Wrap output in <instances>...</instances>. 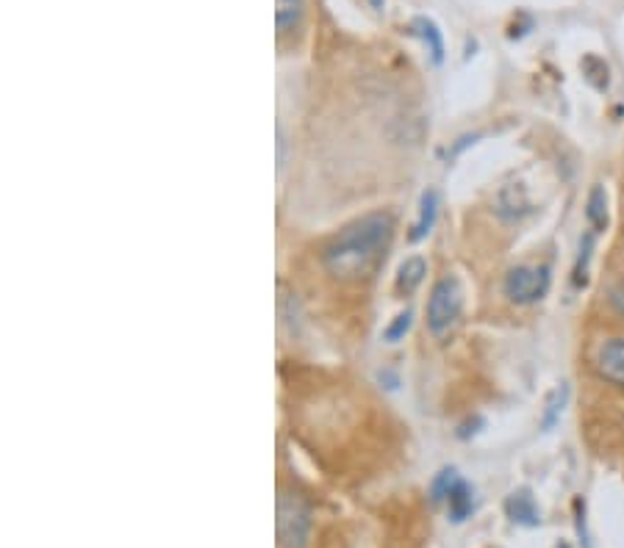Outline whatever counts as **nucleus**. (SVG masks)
Masks as SVG:
<instances>
[{
	"label": "nucleus",
	"instance_id": "nucleus-8",
	"mask_svg": "<svg viewBox=\"0 0 624 548\" xmlns=\"http://www.w3.org/2000/svg\"><path fill=\"white\" fill-rule=\"evenodd\" d=\"M436 217H439V192L436 188H428V192L422 194V203H419V219H417V224L411 228L408 242L411 244L422 242L424 235L433 230V224H436Z\"/></svg>",
	"mask_w": 624,
	"mask_h": 548
},
{
	"label": "nucleus",
	"instance_id": "nucleus-14",
	"mask_svg": "<svg viewBox=\"0 0 624 548\" xmlns=\"http://www.w3.org/2000/svg\"><path fill=\"white\" fill-rule=\"evenodd\" d=\"M595 230L591 233H586L580 239V255H577V264H575V275H572V280H575V285H586L588 283V260H591V253H595Z\"/></svg>",
	"mask_w": 624,
	"mask_h": 548
},
{
	"label": "nucleus",
	"instance_id": "nucleus-7",
	"mask_svg": "<svg viewBox=\"0 0 624 548\" xmlns=\"http://www.w3.org/2000/svg\"><path fill=\"white\" fill-rule=\"evenodd\" d=\"M447 510H449V521H453V524H464V521H467L475 512V488L467 483V479H458L455 488L449 490Z\"/></svg>",
	"mask_w": 624,
	"mask_h": 548
},
{
	"label": "nucleus",
	"instance_id": "nucleus-6",
	"mask_svg": "<svg viewBox=\"0 0 624 548\" xmlns=\"http://www.w3.org/2000/svg\"><path fill=\"white\" fill-rule=\"evenodd\" d=\"M505 515L519 526H539L541 524V510L530 490H516L505 499Z\"/></svg>",
	"mask_w": 624,
	"mask_h": 548
},
{
	"label": "nucleus",
	"instance_id": "nucleus-4",
	"mask_svg": "<svg viewBox=\"0 0 624 548\" xmlns=\"http://www.w3.org/2000/svg\"><path fill=\"white\" fill-rule=\"evenodd\" d=\"M550 266H516L505 275L503 291L516 305H533L550 291Z\"/></svg>",
	"mask_w": 624,
	"mask_h": 548
},
{
	"label": "nucleus",
	"instance_id": "nucleus-13",
	"mask_svg": "<svg viewBox=\"0 0 624 548\" xmlns=\"http://www.w3.org/2000/svg\"><path fill=\"white\" fill-rule=\"evenodd\" d=\"M569 399V386H561L552 391V397L547 399V410L544 418H541V429H552L557 422H561V413H564V404Z\"/></svg>",
	"mask_w": 624,
	"mask_h": 548
},
{
	"label": "nucleus",
	"instance_id": "nucleus-3",
	"mask_svg": "<svg viewBox=\"0 0 624 548\" xmlns=\"http://www.w3.org/2000/svg\"><path fill=\"white\" fill-rule=\"evenodd\" d=\"M464 307V294L461 285L455 278H442L431 291V300H428V327H431L433 336H447L455 327V321L461 319Z\"/></svg>",
	"mask_w": 624,
	"mask_h": 548
},
{
	"label": "nucleus",
	"instance_id": "nucleus-17",
	"mask_svg": "<svg viewBox=\"0 0 624 548\" xmlns=\"http://www.w3.org/2000/svg\"><path fill=\"white\" fill-rule=\"evenodd\" d=\"M370 3H372V9H377V12H381V9L386 7V0H370Z\"/></svg>",
	"mask_w": 624,
	"mask_h": 548
},
{
	"label": "nucleus",
	"instance_id": "nucleus-15",
	"mask_svg": "<svg viewBox=\"0 0 624 548\" xmlns=\"http://www.w3.org/2000/svg\"><path fill=\"white\" fill-rule=\"evenodd\" d=\"M461 479V474L455 468H442L436 474V479L431 483V499H433V504H442V501H447V496H449V490L455 488V483Z\"/></svg>",
	"mask_w": 624,
	"mask_h": 548
},
{
	"label": "nucleus",
	"instance_id": "nucleus-5",
	"mask_svg": "<svg viewBox=\"0 0 624 548\" xmlns=\"http://www.w3.org/2000/svg\"><path fill=\"white\" fill-rule=\"evenodd\" d=\"M597 368L611 386L624 388V338H611L600 346L597 355Z\"/></svg>",
	"mask_w": 624,
	"mask_h": 548
},
{
	"label": "nucleus",
	"instance_id": "nucleus-12",
	"mask_svg": "<svg viewBox=\"0 0 624 548\" xmlns=\"http://www.w3.org/2000/svg\"><path fill=\"white\" fill-rule=\"evenodd\" d=\"M305 0H275V23H278L280 34H289L291 28H298L303 20Z\"/></svg>",
	"mask_w": 624,
	"mask_h": 548
},
{
	"label": "nucleus",
	"instance_id": "nucleus-11",
	"mask_svg": "<svg viewBox=\"0 0 624 548\" xmlns=\"http://www.w3.org/2000/svg\"><path fill=\"white\" fill-rule=\"evenodd\" d=\"M586 219L595 233H600V230L608 228V194L602 186H595L591 188V194H588Z\"/></svg>",
	"mask_w": 624,
	"mask_h": 548
},
{
	"label": "nucleus",
	"instance_id": "nucleus-10",
	"mask_svg": "<svg viewBox=\"0 0 624 548\" xmlns=\"http://www.w3.org/2000/svg\"><path fill=\"white\" fill-rule=\"evenodd\" d=\"M424 275H428V264H424L419 255H413V258H406L400 264V271H397V289L406 291V294H411V291L419 289V283L424 280Z\"/></svg>",
	"mask_w": 624,
	"mask_h": 548
},
{
	"label": "nucleus",
	"instance_id": "nucleus-16",
	"mask_svg": "<svg viewBox=\"0 0 624 548\" xmlns=\"http://www.w3.org/2000/svg\"><path fill=\"white\" fill-rule=\"evenodd\" d=\"M411 319H413L411 310H403V314L394 316V321L386 327V332H383V341H388V344H397V341H400V338L406 336L408 330H411Z\"/></svg>",
	"mask_w": 624,
	"mask_h": 548
},
{
	"label": "nucleus",
	"instance_id": "nucleus-1",
	"mask_svg": "<svg viewBox=\"0 0 624 548\" xmlns=\"http://www.w3.org/2000/svg\"><path fill=\"white\" fill-rule=\"evenodd\" d=\"M394 233V219L388 214H367L334 235L322 249V264L336 278H361L386 253Z\"/></svg>",
	"mask_w": 624,
	"mask_h": 548
},
{
	"label": "nucleus",
	"instance_id": "nucleus-2",
	"mask_svg": "<svg viewBox=\"0 0 624 548\" xmlns=\"http://www.w3.org/2000/svg\"><path fill=\"white\" fill-rule=\"evenodd\" d=\"M278 548H309L311 507L298 494L278 496Z\"/></svg>",
	"mask_w": 624,
	"mask_h": 548
},
{
	"label": "nucleus",
	"instance_id": "nucleus-9",
	"mask_svg": "<svg viewBox=\"0 0 624 548\" xmlns=\"http://www.w3.org/2000/svg\"><path fill=\"white\" fill-rule=\"evenodd\" d=\"M411 31L424 42V48H428V53H431L433 64H442L444 61V37H442V31H439V25L428 17H417L411 23Z\"/></svg>",
	"mask_w": 624,
	"mask_h": 548
}]
</instances>
